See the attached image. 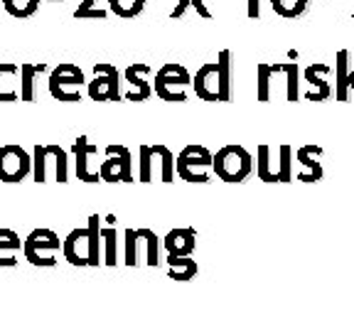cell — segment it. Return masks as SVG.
<instances>
[{
    "label": "cell",
    "mask_w": 354,
    "mask_h": 332,
    "mask_svg": "<svg viewBox=\"0 0 354 332\" xmlns=\"http://www.w3.org/2000/svg\"><path fill=\"white\" fill-rule=\"evenodd\" d=\"M256 175L268 185L293 183V148L283 143L273 150L271 145L261 143L259 150H256Z\"/></svg>",
    "instance_id": "1"
},
{
    "label": "cell",
    "mask_w": 354,
    "mask_h": 332,
    "mask_svg": "<svg viewBox=\"0 0 354 332\" xmlns=\"http://www.w3.org/2000/svg\"><path fill=\"white\" fill-rule=\"evenodd\" d=\"M32 177L37 185H44L47 180H57L59 185L69 183V153L62 145L47 143L35 145L32 150Z\"/></svg>",
    "instance_id": "2"
},
{
    "label": "cell",
    "mask_w": 354,
    "mask_h": 332,
    "mask_svg": "<svg viewBox=\"0 0 354 332\" xmlns=\"http://www.w3.org/2000/svg\"><path fill=\"white\" fill-rule=\"evenodd\" d=\"M212 172L221 183L239 185L254 172V158L243 145H224L216 155H212Z\"/></svg>",
    "instance_id": "3"
},
{
    "label": "cell",
    "mask_w": 354,
    "mask_h": 332,
    "mask_svg": "<svg viewBox=\"0 0 354 332\" xmlns=\"http://www.w3.org/2000/svg\"><path fill=\"white\" fill-rule=\"evenodd\" d=\"M155 177L165 185L175 183V155L167 145H140L138 183L148 185Z\"/></svg>",
    "instance_id": "4"
},
{
    "label": "cell",
    "mask_w": 354,
    "mask_h": 332,
    "mask_svg": "<svg viewBox=\"0 0 354 332\" xmlns=\"http://www.w3.org/2000/svg\"><path fill=\"white\" fill-rule=\"evenodd\" d=\"M50 94L52 99L62 104H79L86 91V77H84L82 66L72 62H59L50 72Z\"/></svg>",
    "instance_id": "5"
},
{
    "label": "cell",
    "mask_w": 354,
    "mask_h": 332,
    "mask_svg": "<svg viewBox=\"0 0 354 332\" xmlns=\"http://www.w3.org/2000/svg\"><path fill=\"white\" fill-rule=\"evenodd\" d=\"M189 86H192V77H189L187 69L177 62H165L158 69L153 94L158 99L167 101V104H185L189 96Z\"/></svg>",
    "instance_id": "6"
},
{
    "label": "cell",
    "mask_w": 354,
    "mask_h": 332,
    "mask_svg": "<svg viewBox=\"0 0 354 332\" xmlns=\"http://www.w3.org/2000/svg\"><path fill=\"white\" fill-rule=\"evenodd\" d=\"M175 175L185 183L192 185H207L212 183V153L205 145H185L183 153L175 158Z\"/></svg>",
    "instance_id": "7"
},
{
    "label": "cell",
    "mask_w": 354,
    "mask_h": 332,
    "mask_svg": "<svg viewBox=\"0 0 354 332\" xmlns=\"http://www.w3.org/2000/svg\"><path fill=\"white\" fill-rule=\"evenodd\" d=\"M62 249V239L52 229H32L28 237L22 239V254L32 266H42L50 268L57 264V251Z\"/></svg>",
    "instance_id": "8"
},
{
    "label": "cell",
    "mask_w": 354,
    "mask_h": 332,
    "mask_svg": "<svg viewBox=\"0 0 354 332\" xmlns=\"http://www.w3.org/2000/svg\"><path fill=\"white\" fill-rule=\"evenodd\" d=\"M86 94L91 101L99 104H109V101H121V72L118 66L109 64V62H99L94 64V79L86 82Z\"/></svg>",
    "instance_id": "9"
},
{
    "label": "cell",
    "mask_w": 354,
    "mask_h": 332,
    "mask_svg": "<svg viewBox=\"0 0 354 332\" xmlns=\"http://www.w3.org/2000/svg\"><path fill=\"white\" fill-rule=\"evenodd\" d=\"M32 175V155L17 143L0 145V183L17 185Z\"/></svg>",
    "instance_id": "10"
},
{
    "label": "cell",
    "mask_w": 354,
    "mask_h": 332,
    "mask_svg": "<svg viewBox=\"0 0 354 332\" xmlns=\"http://www.w3.org/2000/svg\"><path fill=\"white\" fill-rule=\"evenodd\" d=\"M106 160H101V183H133V158L126 145L111 143L104 150Z\"/></svg>",
    "instance_id": "11"
},
{
    "label": "cell",
    "mask_w": 354,
    "mask_h": 332,
    "mask_svg": "<svg viewBox=\"0 0 354 332\" xmlns=\"http://www.w3.org/2000/svg\"><path fill=\"white\" fill-rule=\"evenodd\" d=\"M74 172H77V180L86 185H94L101 183V163H99V145L91 143L88 136H79L74 140Z\"/></svg>",
    "instance_id": "12"
},
{
    "label": "cell",
    "mask_w": 354,
    "mask_h": 332,
    "mask_svg": "<svg viewBox=\"0 0 354 332\" xmlns=\"http://www.w3.org/2000/svg\"><path fill=\"white\" fill-rule=\"evenodd\" d=\"M322 153L325 150L320 148V145L315 143H308V145H300L298 150H295V158H298V163L303 165V170L295 175V180H300V183H320L322 175H325V170H322Z\"/></svg>",
    "instance_id": "13"
},
{
    "label": "cell",
    "mask_w": 354,
    "mask_h": 332,
    "mask_svg": "<svg viewBox=\"0 0 354 332\" xmlns=\"http://www.w3.org/2000/svg\"><path fill=\"white\" fill-rule=\"evenodd\" d=\"M332 74L330 64H322V62H315L305 69V82L310 84V91L305 94L308 101H315V104H322L332 96V86L327 82V77Z\"/></svg>",
    "instance_id": "14"
},
{
    "label": "cell",
    "mask_w": 354,
    "mask_h": 332,
    "mask_svg": "<svg viewBox=\"0 0 354 332\" xmlns=\"http://www.w3.org/2000/svg\"><path fill=\"white\" fill-rule=\"evenodd\" d=\"M148 74H150V66L145 64V62H136V64H131L123 72V79L128 82V86H131V91L126 94V101H136V104H140V101H148L150 94H153V84L148 82Z\"/></svg>",
    "instance_id": "15"
},
{
    "label": "cell",
    "mask_w": 354,
    "mask_h": 332,
    "mask_svg": "<svg viewBox=\"0 0 354 332\" xmlns=\"http://www.w3.org/2000/svg\"><path fill=\"white\" fill-rule=\"evenodd\" d=\"M192 91L197 99L219 104V79H216V62H207L197 69L192 77Z\"/></svg>",
    "instance_id": "16"
},
{
    "label": "cell",
    "mask_w": 354,
    "mask_h": 332,
    "mask_svg": "<svg viewBox=\"0 0 354 332\" xmlns=\"http://www.w3.org/2000/svg\"><path fill=\"white\" fill-rule=\"evenodd\" d=\"M62 254L72 266H88V227L72 229L62 241Z\"/></svg>",
    "instance_id": "17"
},
{
    "label": "cell",
    "mask_w": 354,
    "mask_h": 332,
    "mask_svg": "<svg viewBox=\"0 0 354 332\" xmlns=\"http://www.w3.org/2000/svg\"><path fill=\"white\" fill-rule=\"evenodd\" d=\"M194 246H197V232L192 227L170 229L162 239V249L172 256H192Z\"/></svg>",
    "instance_id": "18"
},
{
    "label": "cell",
    "mask_w": 354,
    "mask_h": 332,
    "mask_svg": "<svg viewBox=\"0 0 354 332\" xmlns=\"http://www.w3.org/2000/svg\"><path fill=\"white\" fill-rule=\"evenodd\" d=\"M20 101V64L0 62V104Z\"/></svg>",
    "instance_id": "19"
},
{
    "label": "cell",
    "mask_w": 354,
    "mask_h": 332,
    "mask_svg": "<svg viewBox=\"0 0 354 332\" xmlns=\"http://www.w3.org/2000/svg\"><path fill=\"white\" fill-rule=\"evenodd\" d=\"M47 72L44 62H22L20 64V101H37V77Z\"/></svg>",
    "instance_id": "20"
},
{
    "label": "cell",
    "mask_w": 354,
    "mask_h": 332,
    "mask_svg": "<svg viewBox=\"0 0 354 332\" xmlns=\"http://www.w3.org/2000/svg\"><path fill=\"white\" fill-rule=\"evenodd\" d=\"M199 273V266L192 256H172L167 254V276L172 281H180V283H187L192 278H197Z\"/></svg>",
    "instance_id": "21"
},
{
    "label": "cell",
    "mask_w": 354,
    "mask_h": 332,
    "mask_svg": "<svg viewBox=\"0 0 354 332\" xmlns=\"http://www.w3.org/2000/svg\"><path fill=\"white\" fill-rule=\"evenodd\" d=\"M335 89H332V94H335V99L342 101V104H347L349 99H352V94H349L347 89V74H349V52L347 50H339L337 57H335Z\"/></svg>",
    "instance_id": "22"
},
{
    "label": "cell",
    "mask_w": 354,
    "mask_h": 332,
    "mask_svg": "<svg viewBox=\"0 0 354 332\" xmlns=\"http://www.w3.org/2000/svg\"><path fill=\"white\" fill-rule=\"evenodd\" d=\"M216 79H219V104L232 101L234 89H232V52L221 50L216 57Z\"/></svg>",
    "instance_id": "23"
},
{
    "label": "cell",
    "mask_w": 354,
    "mask_h": 332,
    "mask_svg": "<svg viewBox=\"0 0 354 332\" xmlns=\"http://www.w3.org/2000/svg\"><path fill=\"white\" fill-rule=\"evenodd\" d=\"M281 74V64H268V62H261L256 66V96H259L261 104H268L273 99L271 84L273 77Z\"/></svg>",
    "instance_id": "24"
},
{
    "label": "cell",
    "mask_w": 354,
    "mask_h": 332,
    "mask_svg": "<svg viewBox=\"0 0 354 332\" xmlns=\"http://www.w3.org/2000/svg\"><path fill=\"white\" fill-rule=\"evenodd\" d=\"M22 249V239L12 229L0 227V266L3 268H10L17 264V251Z\"/></svg>",
    "instance_id": "25"
},
{
    "label": "cell",
    "mask_w": 354,
    "mask_h": 332,
    "mask_svg": "<svg viewBox=\"0 0 354 332\" xmlns=\"http://www.w3.org/2000/svg\"><path fill=\"white\" fill-rule=\"evenodd\" d=\"M101 259L106 266L118 264V229L113 221H109V227H101Z\"/></svg>",
    "instance_id": "26"
},
{
    "label": "cell",
    "mask_w": 354,
    "mask_h": 332,
    "mask_svg": "<svg viewBox=\"0 0 354 332\" xmlns=\"http://www.w3.org/2000/svg\"><path fill=\"white\" fill-rule=\"evenodd\" d=\"M136 234H138L140 243L145 246V264L153 266V268H158L162 261L160 251H162V241L158 239V234L153 232V229H136Z\"/></svg>",
    "instance_id": "27"
},
{
    "label": "cell",
    "mask_w": 354,
    "mask_h": 332,
    "mask_svg": "<svg viewBox=\"0 0 354 332\" xmlns=\"http://www.w3.org/2000/svg\"><path fill=\"white\" fill-rule=\"evenodd\" d=\"M88 266L104 264L101 259V216L91 214L88 216Z\"/></svg>",
    "instance_id": "28"
},
{
    "label": "cell",
    "mask_w": 354,
    "mask_h": 332,
    "mask_svg": "<svg viewBox=\"0 0 354 332\" xmlns=\"http://www.w3.org/2000/svg\"><path fill=\"white\" fill-rule=\"evenodd\" d=\"M281 72L286 74V99L298 104L300 99V66L298 62H281Z\"/></svg>",
    "instance_id": "29"
},
{
    "label": "cell",
    "mask_w": 354,
    "mask_h": 332,
    "mask_svg": "<svg viewBox=\"0 0 354 332\" xmlns=\"http://www.w3.org/2000/svg\"><path fill=\"white\" fill-rule=\"evenodd\" d=\"M39 3L42 0H3V8H6L8 15L28 20V17H32L39 10Z\"/></svg>",
    "instance_id": "30"
},
{
    "label": "cell",
    "mask_w": 354,
    "mask_h": 332,
    "mask_svg": "<svg viewBox=\"0 0 354 332\" xmlns=\"http://www.w3.org/2000/svg\"><path fill=\"white\" fill-rule=\"evenodd\" d=\"M308 6H310V0H271L273 12L281 17H288V20L300 17L308 10Z\"/></svg>",
    "instance_id": "31"
},
{
    "label": "cell",
    "mask_w": 354,
    "mask_h": 332,
    "mask_svg": "<svg viewBox=\"0 0 354 332\" xmlns=\"http://www.w3.org/2000/svg\"><path fill=\"white\" fill-rule=\"evenodd\" d=\"M145 8V0H109V10L113 15L123 17V20H131V17H138Z\"/></svg>",
    "instance_id": "32"
},
{
    "label": "cell",
    "mask_w": 354,
    "mask_h": 332,
    "mask_svg": "<svg viewBox=\"0 0 354 332\" xmlns=\"http://www.w3.org/2000/svg\"><path fill=\"white\" fill-rule=\"evenodd\" d=\"M140 256V239L136 234V229H126L123 232V261L126 266H138Z\"/></svg>",
    "instance_id": "33"
},
{
    "label": "cell",
    "mask_w": 354,
    "mask_h": 332,
    "mask_svg": "<svg viewBox=\"0 0 354 332\" xmlns=\"http://www.w3.org/2000/svg\"><path fill=\"white\" fill-rule=\"evenodd\" d=\"M189 8H194V10H197V15H202L205 20H209V17H212V10L205 6V0H180L175 10L170 12V17H172V20H177V17H183L185 12L189 10Z\"/></svg>",
    "instance_id": "34"
},
{
    "label": "cell",
    "mask_w": 354,
    "mask_h": 332,
    "mask_svg": "<svg viewBox=\"0 0 354 332\" xmlns=\"http://www.w3.org/2000/svg\"><path fill=\"white\" fill-rule=\"evenodd\" d=\"M96 3H99V0H82V3H79V8L74 10V17H77V20H82L84 12H88L91 8H96Z\"/></svg>",
    "instance_id": "35"
},
{
    "label": "cell",
    "mask_w": 354,
    "mask_h": 332,
    "mask_svg": "<svg viewBox=\"0 0 354 332\" xmlns=\"http://www.w3.org/2000/svg\"><path fill=\"white\" fill-rule=\"evenodd\" d=\"M246 15H249L251 20H259V15H261L259 0H246Z\"/></svg>",
    "instance_id": "36"
},
{
    "label": "cell",
    "mask_w": 354,
    "mask_h": 332,
    "mask_svg": "<svg viewBox=\"0 0 354 332\" xmlns=\"http://www.w3.org/2000/svg\"><path fill=\"white\" fill-rule=\"evenodd\" d=\"M347 89H349V94L354 96V69H349V74H347Z\"/></svg>",
    "instance_id": "37"
},
{
    "label": "cell",
    "mask_w": 354,
    "mask_h": 332,
    "mask_svg": "<svg viewBox=\"0 0 354 332\" xmlns=\"http://www.w3.org/2000/svg\"><path fill=\"white\" fill-rule=\"evenodd\" d=\"M352 17H354V10H352Z\"/></svg>",
    "instance_id": "38"
}]
</instances>
